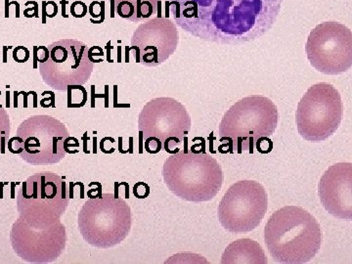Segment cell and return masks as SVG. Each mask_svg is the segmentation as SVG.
<instances>
[{
  "label": "cell",
  "mask_w": 352,
  "mask_h": 264,
  "mask_svg": "<svg viewBox=\"0 0 352 264\" xmlns=\"http://www.w3.org/2000/svg\"><path fill=\"white\" fill-rule=\"evenodd\" d=\"M87 12V4L83 3L82 1L74 2L71 6V14L76 18H82L85 17V14Z\"/></svg>",
  "instance_id": "25"
},
{
  "label": "cell",
  "mask_w": 352,
  "mask_h": 264,
  "mask_svg": "<svg viewBox=\"0 0 352 264\" xmlns=\"http://www.w3.org/2000/svg\"><path fill=\"white\" fill-rule=\"evenodd\" d=\"M267 208L268 196L263 185L240 180L231 185L220 201L217 219L228 232H251L261 226Z\"/></svg>",
  "instance_id": "9"
},
{
  "label": "cell",
  "mask_w": 352,
  "mask_h": 264,
  "mask_svg": "<svg viewBox=\"0 0 352 264\" xmlns=\"http://www.w3.org/2000/svg\"><path fill=\"white\" fill-rule=\"evenodd\" d=\"M13 229L23 230L22 234L11 233V236L22 235L23 242L14 244H25L27 247L18 252L23 259L34 263H46L56 261L66 245V231L61 222L52 226H27L17 221Z\"/></svg>",
  "instance_id": "14"
},
{
  "label": "cell",
  "mask_w": 352,
  "mask_h": 264,
  "mask_svg": "<svg viewBox=\"0 0 352 264\" xmlns=\"http://www.w3.org/2000/svg\"><path fill=\"white\" fill-rule=\"evenodd\" d=\"M78 229L85 242L100 249L120 244L131 229V208L112 193L90 198L78 217Z\"/></svg>",
  "instance_id": "5"
},
{
  "label": "cell",
  "mask_w": 352,
  "mask_h": 264,
  "mask_svg": "<svg viewBox=\"0 0 352 264\" xmlns=\"http://www.w3.org/2000/svg\"><path fill=\"white\" fill-rule=\"evenodd\" d=\"M150 194V187L147 183L138 182L133 186V195L138 199H146Z\"/></svg>",
  "instance_id": "22"
},
{
  "label": "cell",
  "mask_w": 352,
  "mask_h": 264,
  "mask_svg": "<svg viewBox=\"0 0 352 264\" xmlns=\"http://www.w3.org/2000/svg\"><path fill=\"white\" fill-rule=\"evenodd\" d=\"M11 124L8 113L0 106V153L4 154V147L7 144V139L10 135Z\"/></svg>",
  "instance_id": "18"
},
{
  "label": "cell",
  "mask_w": 352,
  "mask_h": 264,
  "mask_svg": "<svg viewBox=\"0 0 352 264\" xmlns=\"http://www.w3.org/2000/svg\"><path fill=\"white\" fill-rule=\"evenodd\" d=\"M344 117L339 90L327 82L308 88L296 111V124L305 140L319 143L336 133Z\"/></svg>",
  "instance_id": "7"
},
{
  "label": "cell",
  "mask_w": 352,
  "mask_h": 264,
  "mask_svg": "<svg viewBox=\"0 0 352 264\" xmlns=\"http://www.w3.org/2000/svg\"><path fill=\"white\" fill-rule=\"evenodd\" d=\"M19 219L28 226H52L60 222L69 205L66 183L53 173H38L22 184L17 197Z\"/></svg>",
  "instance_id": "6"
},
{
  "label": "cell",
  "mask_w": 352,
  "mask_h": 264,
  "mask_svg": "<svg viewBox=\"0 0 352 264\" xmlns=\"http://www.w3.org/2000/svg\"><path fill=\"white\" fill-rule=\"evenodd\" d=\"M145 149L150 154H157L163 149V143L159 138H154V136L147 138L145 140Z\"/></svg>",
  "instance_id": "21"
},
{
  "label": "cell",
  "mask_w": 352,
  "mask_h": 264,
  "mask_svg": "<svg viewBox=\"0 0 352 264\" xmlns=\"http://www.w3.org/2000/svg\"><path fill=\"white\" fill-rule=\"evenodd\" d=\"M183 141L177 138H168L163 142V149L168 154L173 155L180 151L179 146L182 145Z\"/></svg>",
  "instance_id": "20"
},
{
  "label": "cell",
  "mask_w": 352,
  "mask_h": 264,
  "mask_svg": "<svg viewBox=\"0 0 352 264\" xmlns=\"http://www.w3.org/2000/svg\"><path fill=\"white\" fill-rule=\"evenodd\" d=\"M283 0H170L175 24L197 38L224 45L256 41L272 29Z\"/></svg>",
  "instance_id": "1"
},
{
  "label": "cell",
  "mask_w": 352,
  "mask_h": 264,
  "mask_svg": "<svg viewBox=\"0 0 352 264\" xmlns=\"http://www.w3.org/2000/svg\"><path fill=\"white\" fill-rule=\"evenodd\" d=\"M94 68L88 58L87 44L76 39H61L51 43L45 59L39 63L43 82L58 91H66L69 85H85Z\"/></svg>",
  "instance_id": "8"
},
{
  "label": "cell",
  "mask_w": 352,
  "mask_h": 264,
  "mask_svg": "<svg viewBox=\"0 0 352 264\" xmlns=\"http://www.w3.org/2000/svg\"><path fill=\"white\" fill-rule=\"evenodd\" d=\"M7 148H8L9 152L12 154H21L23 152V139L19 136L16 135L15 138H12L10 140L7 141Z\"/></svg>",
  "instance_id": "23"
},
{
  "label": "cell",
  "mask_w": 352,
  "mask_h": 264,
  "mask_svg": "<svg viewBox=\"0 0 352 264\" xmlns=\"http://www.w3.org/2000/svg\"><path fill=\"white\" fill-rule=\"evenodd\" d=\"M13 58L17 63H25L30 59V51L24 46H19L14 50Z\"/></svg>",
  "instance_id": "26"
},
{
  "label": "cell",
  "mask_w": 352,
  "mask_h": 264,
  "mask_svg": "<svg viewBox=\"0 0 352 264\" xmlns=\"http://www.w3.org/2000/svg\"><path fill=\"white\" fill-rule=\"evenodd\" d=\"M307 55L310 65L325 75H340L352 66V34L335 21L318 24L308 36Z\"/></svg>",
  "instance_id": "10"
},
{
  "label": "cell",
  "mask_w": 352,
  "mask_h": 264,
  "mask_svg": "<svg viewBox=\"0 0 352 264\" xmlns=\"http://www.w3.org/2000/svg\"><path fill=\"white\" fill-rule=\"evenodd\" d=\"M279 113L274 102L261 95H252L236 102L222 118L220 136L231 139L238 153H254V144L261 138L275 133Z\"/></svg>",
  "instance_id": "4"
},
{
  "label": "cell",
  "mask_w": 352,
  "mask_h": 264,
  "mask_svg": "<svg viewBox=\"0 0 352 264\" xmlns=\"http://www.w3.org/2000/svg\"><path fill=\"white\" fill-rule=\"evenodd\" d=\"M138 129L144 138H159L162 143L168 138L184 140L191 129L188 111L170 97H160L148 102L139 113Z\"/></svg>",
  "instance_id": "12"
},
{
  "label": "cell",
  "mask_w": 352,
  "mask_h": 264,
  "mask_svg": "<svg viewBox=\"0 0 352 264\" xmlns=\"http://www.w3.org/2000/svg\"><path fill=\"white\" fill-rule=\"evenodd\" d=\"M161 0H110L113 12L122 19L141 22L157 13Z\"/></svg>",
  "instance_id": "17"
},
{
  "label": "cell",
  "mask_w": 352,
  "mask_h": 264,
  "mask_svg": "<svg viewBox=\"0 0 352 264\" xmlns=\"http://www.w3.org/2000/svg\"><path fill=\"white\" fill-rule=\"evenodd\" d=\"M179 43L176 25L168 18L157 17L139 25L131 38L139 64L156 67L175 52Z\"/></svg>",
  "instance_id": "13"
},
{
  "label": "cell",
  "mask_w": 352,
  "mask_h": 264,
  "mask_svg": "<svg viewBox=\"0 0 352 264\" xmlns=\"http://www.w3.org/2000/svg\"><path fill=\"white\" fill-rule=\"evenodd\" d=\"M223 264H265L267 258L263 248L256 241L239 239L231 243L222 254Z\"/></svg>",
  "instance_id": "16"
},
{
  "label": "cell",
  "mask_w": 352,
  "mask_h": 264,
  "mask_svg": "<svg viewBox=\"0 0 352 264\" xmlns=\"http://www.w3.org/2000/svg\"><path fill=\"white\" fill-rule=\"evenodd\" d=\"M264 241L277 263H307L320 251L321 226L305 208L287 206L271 214L264 227Z\"/></svg>",
  "instance_id": "2"
},
{
  "label": "cell",
  "mask_w": 352,
  "mask_h": 264,
  "mask_svg": "<svg viewBox=\"0 0 352 264\" xmlns=\"http://www.w3.org/2000/svg\"><path fill=\"white\" fill-rule=\"evenodd\" d=\"M319 199L324 208L339 219H352V164H333L322 175L318 184Z\"/></svg>",
  "instance_id": "15"
},
{
  "label": "cell",
  "mask_w": 352,
  "mask_h": 264,
  "mask_svg": "<svg viewBox=\"0 0 352 264\" xmlns=\"http://www.w3.org/2000/svg\"><path fill=\"white\" fill-rule=\"evenodd\" d=\"M17 136L23 139L20 157L32 166H51L66 156L64 143L69 131L63 122L52 116H32L18 127Z\"/></svg>",
  "instance_id": "11"
},
{
  "label": "cell",
  "mask_w": 352,
  "mask_h": 264,
  "mask_svg": "<svg viewBox=\"0 0 352 264\" xmlns=\"http://www.w3.org/2000/svg\"><path fill=\"white\" fill-rule=\"evenodd\" d=\"M163 177L171 193L194 203L212 200L223 183L221 166L206 153L179 151L171 155L164 162Z\"/></svg>",
  "instance_id": "3"
},
{
  "label": "cell",
  "mask_w": 352,
  "mask_h": 264,
  "mask_svg": "<svg viewBox=\"0 0 352 264\" xmlns=\"http://www.w3.org/2000/svg\"><path fill=\"white\" fill-rule=\"evenodd\" d=\"M69 98H68V107L69 108H80L83 107L87 103V90H83L80 95H76L75 90H74L73 85H69L68 87Z\"/></svg>",
  "instance_id": "19"
},
{
  "label": "cell",
  "mask_w": 352,
  "mask_h": 264,
  "mask_svg": "<svg viewBox=\"0 0 352 264\" xmlns=\"http://www.w3.org/2000/svg\"><path fill=\"white\" fill-rule=\"evenodd\" d=\"M256 149L261 154H270L273 149V142L268 138H261L256 142Z\"/></svg>",
  "instance_id": "24"
}]
</instances>
